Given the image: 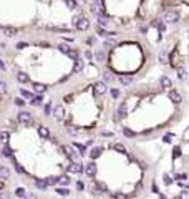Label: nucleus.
<instances>
[{
    "label": "nucleus",
    "instance_id": "aec40b11",
    "mask_svg": "<svg viewBox=\"0 0 189 199\" xmlns=\"http://www.w3.org/2000/svg\"><path fill=\"white\" fill-rule=\"evenodd\" d=\"M2 154H4L5 158H12V156H13V151H12V149L8 148L5 143H4V146H2Z\"/></svg>",
    "mask_w": 189,
    "mask_h": 199
},
{
    "label": "nucleus",
    "instance_id": "4468645a",
    "mask_svg": "<svg viewBox=\"0 0 189 199\" xmlns=\"http://www.w3.org/2000/svg\"><path fill=\"white\" fill-rule=\"evenodd\" d=\"M168 95H169V98H171V101H173V103H181V101H183L181 95H179L178 91H174V90H173V91H169Z\"/></svg>",
    "mask_w": 189,
    "mask_h": 199
},
{
    "label": "nucleus",
    "instance_id": "f8f14e48",
    "mask_svg": "<svg viewBox=\"0 0 189 199\" xmlns=\"http://www.w3.org/2000/svg\"><path fill=\"white\" fill-rule=\"evenodd\" d=\"M33 91L37 95H43L46 91V85H43V83H33Z\"/></svg>",
    "mask_w": 189,
    "mask_h": 199
},
{
    "label": "nucleus",
    "instance_id": "5701e85b",
    "mask_svg": "<svg viewBox=\"0 0 189 199\" xmlns=\"http://www.w3.org/2000/svg\"><path fill=\"white\" fill-rule=\"evenodd\" d=\"M96 22H98V25H100V27H106L108 25V18L105 15H98L96 17Z\"/></svg>",
    "mask_w": 189,
    "mask_h": 199
},
{
    "label": "nucleus",
    "instance_id": "f03ea898",
    "mask_svg": "<svg viewBox=\"0 0 189 199\" xmlns=\"http://www.w3.org/2000/svg\"><path fill=\"white\" fill-rule=\"evenodd\" d=\"M51 115H53V118H55L56 121H63V118H65V110H63L61 105H56V106H53V110H51Z\"/></svg>",
    "mask_w": 189,
    "mask_h": 199
},
{
    "label": "nucleus",
    "instance_id": "20e7f679",
    "mask_svg": "<svg viewBox=\"0 0 189 199\" xmlns=\"http://www.w3.org/2000/svg\"><path fill=\"white\" fill-rule=\"evenodd\" d=\"M164 20L168 22V23H176V22L179 20V13L174 12V10H168L164 13Z\"/></svg>",
    "mask_w": 189,
    "mask_h": 199
},
{
    "label": "nucleus",
    "instance_id": "ea45409f",
    "mask_svg": "<svg viewBox=\"0 0 189 199\" xmlns=\"http://www.w3.org/2000/svg\"><path fill=\"white\" fill-rule=\"evenodd\" d=\"M179 156H181V148H179V146H176V148L173 149V158L176 159V158H179Z\"/></svg>",
    "mask_w": 189,
    "mask_h": 199
},
{
    "label": "nucleus",
    "instance_id": "c85d7f7f",
    "mask_svg": "<svg viewBox=\"0 0 189 199\" xmlns=\"http://www.w3.org/2000/svg\"><path fill=\"white\" fill-rule=\"evenodd\" d=\"M113 149H115V151H118V153H126V148H124V146H123V144H119V143H116V144H113Z\"/></svg>",
    "mask_w": 189,
    "mask_h": 199
},
{
    "label": "nucleus",
    "instance_id": "a19ab883",
    "mask_svg": "<svg viewBox=\"0 0 189 199\" xmlns=\"http://www.w3.org/2000/svg\"><path fill=\"white\" fill-rule=\"evenodd\" d=\"M105 58H106L105 51H98V53H96V60L98 61H105Z\"/></svg>",
    "mask_w": 189,
    "mask_h": 199
},
{
    "label": "nucleus",
    "instance_id": "1a4fd4ad",
    "mask_svg": "<svg viewBox=\"0 0 189 199\" xmlns=\"http://www.w3.org/2000/svg\"><path fill=\"white\" fill-rule=\"evenodd\" d=\"M10 178V168L8 166H0V181H5Z\"/></svg>",
    "mask_w": 189,
    "mask_h": 199
},
{
    "label": "nucleus",
    "instance_id": "603ef678",
    "mask_svg": "<svg viewBox=\"0 0 189 199\" xmlns=\"http://www.w3.org/2000/svg\"><path fill=\"white\" fill-rule=\"evenodd\" d=\"M176 179H179V181H183V179H186V174H179V176H176Z\"/></svg>",
    "mask_w": 189,
    "mask_h": 199
},
{
    "label": "nucleus",
    "instance_id": "c9c22d12",
    "mask_svg": "<svg viewBox=\"0 0 189 199\" xmlns=\"http://www.w3.org/2000/svg\"><path fill=\"white\" fill-rule=\"evenodd\" d=\"M20 95H22L23 98H27V100H30V98L33 96V93H30L28 90H20Z\"/></svg>",
    "mask_w": 189,
    "mask_h": 199
},
{
    "label": "nucleus",
    "instance_id": "ddd939ff",
    "mask_svg": "<svg viewBox=\"0 0 189 199\" xmlns=\"http://www.w3.org/2000/svg\"><path fill=\"white\" fill-rule=\"evenodd\" d=\"M56 183L61 184V186H68V184H70V176H68V174H61V176L56 178Z\"/></svg>",
    "mask_w": 189,
    "mask_h": 199
},
{
    "label": "nucleus",
    "instance_id": "09e8293b",
    "mask_svg": "<svg viewBox=\"0 0 189 199\" xmlns=\"http://www.w3.org/2000/svg\"><path fill=\"white\" fill-rule=\"evenodd\" d=\"M85 56H86L88 60H93V53H91L90 50H88V51H85Z\"/></svg>",
    "mask_w": 189,
    "mask_h": 199
},
{
    "label": "nucleus",
    "instance_id": "f257e3e1",
    "mask_svg": "<svg viewBox=\"0 0 189 199\" xmlns=\"http://www.w3.org/2000/svg\"><path fill=\"white\" fill-rule=\"evenodd\" d=\"M72 22H73V25L77 27L78 30H86L88 27H90V20H88L86 17H78V15H75Z\"/></svg>",
    "mask_w": 189,
    "mask_h": 199
},
{
    "label": "nucleus",
    "instance_id": "6e6d98bb",
    "mask_svg": "<svg viewBox=\"0 0 189 199\" xmlns=\"http://www.w3.org/2000/svg\"><path fill=\"white\" fill-rule=\"evenodd\" d=\"M7 66H5V63H4V61L0 60V70H5Z\"/></svg>",
    "mask_w": 189,
    "mask_h": 199
},
{
    "label": "nucleus",
    "instance_id": "bb28decb",
    "mask_svg": "<svg viewBox=\"0 0 189 199\" xmlns=\"http://www.w3.org/2000/svg\"><path fill=\"white\" fill-rule=\"evenodd\" d=\"M67 133L70 134V136H73V138H75V136L78 134V129L75 126H70V124H68V126H67Z\"/></svg>",
    "mask_w": 189,
    "mask_h": 199
},
{
    "label": "nucleus",
    "instance_id": "58836bf2",
    "mask_svg": "<svg viewBox=\"0 0 189 199\" xmlns=\"http://www.w3.org/2000/svg\"><path fill=\"white\" fill-rule=\"evenodd\" d=\"M159 61H161V63H168V53H166V51H163V53H161V55H159Z\"/></svg>",
    "mask_w": 189,
    "mask_h": 199
},
{
    "label": "nucleus",
    "instance_id": "37998d69",
    "mask_svg": "<svg viewBox=\"0 0 189 199\" xmlns=\"http://www.w3.org/2000/svg\"><path fill=\"white\" fill-rule=\"evenodd\" d=\"M45 181H46V184H50V186L56 184V178H53V176H48V178H46Z\"/></svg>",
    "mask_w": 189,
    "mask_h": 199
},
{
    "label": "nucleus",
    "instance_id": "cd10ccee",
    "mask_svg": "<svg viewBox=\"0 0 189 199\" xmlns=\"http://www.w3.org/2000/svg\"><path fill=\"white\" fill-rule=\"evenodd\" d=\"M131 82H133V78L131 77H119V83H121V85H131Z\"/></svg>",
    "mask_w": 189,
    "mask_h": 199
},
{
    "label": "nucleus",
    "instance_id": "49530a36",
    "mask_svg": "<svg viewBox=\"0 0 189 199\" xmlns=\"http://www.w3.org/2000/svg\"><path fill=\"white\" fill-rule=\"evenodd\" d=\"M15 105H17V106H23V105H25V101H23L22 98H15Z\"/></svg>",
    "mask_w": 189,
    "mask_h": 199
},
{
    "label": "nucleus",
    "instance_id": "9b49d317",
    "mask_svg": "<svg viewBox=\"0 0 189 199\" xmlns=\"http://www.w3.org/2000/svg\"><path fill=\"white\" fill-rule=\"evenodd\" d=\"M63 151H65V154H67L68 158H72V159L78 158V154H77V151L73 149V146H63Z\"/></svg>",
    "mask_w": 189,
    "mask_h": 199
},
{
    "label": "nucleus",
    "instance_id": "dca6fc26",
    "mask_svg": "<svg viewBox=\"0 0 189 199\" xmlns=\"http://www.w3.org/2000/svg\"><path fill=\"white\" fill-rule=\"evenodd\" d=\"M17 80H18L20 83H28L30 82V77H28L27 73H23V72H18L17 73Z\"/></svg>",
    "mask_w": 189,
    "mask_h": 199
},
{
    "label": "nucleus",
    "instance_id": "a18cd8bd",
    "mask_svg": "<svg viewBox=\"0 0 189 199\" xmlns=\"http://www.w3.org/2000/svg\"><path fill=\"white\" fill-rule=\"evenodd\" d=\"M77 189H78V191H83V189H85V183H83V181H78V183H77Z\"/></svg>",
    "mask_w": 189,
    "mask_h": 199
},
{
    "label": "nucleus",
    "instance_id": "473e14b6",
    "mask_svg": "<svg viewBox=\"0 0 189 199\" xmlns=\"http://www.w3.org/2000/svg\"><path fill=\"white\" fill-rule=\"evenodd\" d=\"M58 50H60L61 53H65V55H67L68 50H70V46H68L67 43H60V45H58Z\"/></svg>",
    "mask_w": 189,
    "mask_h": 199
},
{
    "label": "nucleus",
    "instance_id": "412c9836",
    "mask_svg": "<svg viewBox=\"0 0 189 199\" xmlns=\"http://www.w3.org/2000/svg\"><path fill=\"white\" fill-rule=\"evenodd\" d=\"M4 33H5L7 37H15L17 28H13V27H4Z\"/></svg>",
    "mask_w": 189,
    "mask_h": 199
},
{
    "label": "nucleus",
    "instance_id": "e433bc0d",
    "mask_svg": "<svg viewBox=\"0 0 189 199\" xmlns=\"http://www.w3.org/2000/svg\"><path fill=\"white\" fill-rule=\"evenodd\" d=\"M56 194H60V196H68L70 194V191L65 188H56Z\"/></svg>",
    "mask_w": 189,
    "mask_h": 199
},
{
    "label": "nucleus",
    "instance_id": "4d7b16f0",
    "mask_svg": "<svg viewBox=\"0 0 189 199\" xmlns=\"http://www.w3.org/2000/svg\"><path fill=\"white\" fill-rule=\"evenodd\" d=\"M27 46V43H18V45H17V48H25Z\"/></svg>",
    "mask_w": 189,
    "mask_h": 199
},
{
    "label": "nucleus",
    "instance_id": "4c0bfd02",
    "mask_svg": "<svg viewBox=\"0 0 189 199\" xmlns=\"http://www.w3.org/2000/svg\"><path fill=\"white\" fill-rule=\"evenodd\" d=\"M15 169H17V173H18V174H27L25 169H23V166H22V164H18L17 161H15Z\"/></svg>",
    "mask_w": 189,
    "mask_h": 199
},
{
    "label": "nucleus",
    "instance_id": "6ab92c4d",
    "mask_svg": "<svg viewBox=\"0 0 189 199\" xmlns=\"http://www.w3.org/2000/svg\"><path fill=\"white\" fill-rule=\"evenodd\" d=\"M151 25H153L158 32H164V30H166V27H164V23L161 20H153V23H151Z\"/></svg>",
    "mask_w": 189,
    "mask_h": 199
},
{
    "label": "nucleus",
    "instance_id": "7ed1b4c3",
    "mask_svg": "<svg viewBox=\"0 0 189 199\" xmlns=\"http://www.w3.org/2000/svg\"><path fill=\"white\" fill-rule=\"evenodd\" d=\"M90 12H91L95 17H98V15H105V8H103V5L100 4V2H93L91 5H90Z\"/></svg>",
    "mask_w": 189,
    "mask_h": 199
},
{
    "label": "nucleus",
    "instance_id": "72a5a7b5",
    "mask_svg": "<svg viewBox=\"0 0 189 199\" xmlns=\"http://www.w3.org/2000/svg\"><path fill=\"white\" fill-rule=\"evenodd\" d=\"M65 5H67L70 10H73V8H77V2H75V0H65Z\"/></svg>",
    "mask_w": 189,
    "mask_h": 199
},
{
    "label": "nucleus",
    "instance_id": "f3484780",
    "mask_svg": "<svg viewBox=\"0 0 189 199\" xmlns=\"http://www.w3.org/2000/svg\"><path fill=\"white\" fill-rule=\"evenodd\" d=\"M118 116L121 118H126V115H128V108H126V105H119V108H118Z\"/></svg>",
    "mask_w": 189,
    "mask_h": 199
},
{
    "label": "nucleus",
    "instance_id": "393cba45",
    "mask_svg": "<svg viewBox=\"0 0 189 199\" xmlns=\"http://www.w3.org/2000/svg\"><path fill=\"white\" fill-rule=\"evenodd\" d=\"M123 134L126 136V138H134L136 136V133L133 129H129V128H123Z\"/></svg>",
    "mask_w": 189,
    "mask_h": 199
},
{
    "label": "nucleus",
    "instance_id": "6e6552de",
    "mask_svg": "<svg viewBox=\"0 0 189 199\" xmlns=\"http://www.w3.org/2000/svg\"><path fill=\"white\" fill-rule=\"evenodd\" d=\"M96 171H98V168H96V164L95 163H88L86 166H85V173H86L90 178H93V176L96 174Z\"/></svg>",
    "mask_w": 189,
    "mask_h": 199
},
{
    "label": "nucleus",
    "instance_id": "3c124183",
    "mask_svg": "<svg viewBox=\"0 0 189 199\" xmlns=\"http://www.w3.org/2000/svg\"><path fill=\"white\" fill-rule=\"evenodd\" d=\"M171 138H173V134H168V136H164V141H166V143H169V141H171Z\"/></svg>",
    "mask_w": 189,
    "mask_h": 199
},
{
    "label": "nucleus",
    "instance_id": "4be33fe9",
    "mask_svg": "<svg viewBox=\"0 0 189 199\" xmlns=\"http://www.w3.org/2000/svg\"><path fill=\"white\" fill-rule=\"evenodd\" d=\"M35 186H37L38 189H43V191H45V189L48 188V184H46L45 179H37V181H35Z\"/></svg>",
    "mask_w": 189,
    "mask_h": 199
},
{
    "label": "nucleus",
    "instance_id": "de8ad7c7",
    "mask_svg": "<svg viewBox=\"0 0 189 199\" xmlns=\"http://www.w3.org/2000/svg\"><path fill=\"white\" fill-rule=\"evenodd\" d=\"M105 80H106V82H111V80H113V77H111V73H105Z\"/></svg>",
    "mask_w": 189,
    "mask_h": 199
},
{
    "label": "nucleus",
    "instance_id": "c756f323",
    "mask_svg": "<svg viewBox=\"0 0 189 199\" xmlns=\"http://www.w3.org/2000/svg\"><path fill=\"white\" fill-rule=\"evenodd\" d=\"M73 148H77L78 149V153H80V154H85V153H86V146H85V144H73Z\"/></svg>",
    "mask_w": 189,
    "mask_h": 199
},
{
    "label": "nucleus",
    "instance_id": "9d476101",
    "mask_svg": "<svg viewBox=\"0 0 189 199\" xmlns=\"http://www.w3.org/2000/svg\"><path fill=\"white\" fill-rule=\"evenodd\" d=\"M176 75H178V78L179 80H186L188 78V70H186V66H178L176 68Z\"/></svg>",
    "mask_w": 189,
    "mask_h": 199
},
{
    "label": "nucleus",
    "instance_id": "5fc2aeb1",
    "mask_svg": "<svg viewBox=\"0 0 189 199\" xmlns=\"http://www.w3.org/2000/svg\"><path fill=\"white\" fill-rule=\"evenodd\" d=\"M164 181H166V184H171V183H173V181H171V178H169V176H164Z\"/></svg>",
    "mask_w": 189,
    "mask_h": 199
},
{
    "label": "nucleus",
    "instance_id": "b1692460",
    "mask_svg": "<svg viewBox=\"0 0 189 199\" xmlns=\"http://www.w3.org/2000/svg\"><path fill=\"white\" fill-rule=\"evenodd\" d=\"M83 70V61L80 60V58H78V60H75V66H73V72H82Z\"/></svg>",
    "mask_w": 189,
    "mask_h": 199
},
{
    "label": "nucleus",
    "instance_id": "c03bdc74",
    "mask_svg": "<svg viewBox=\"0 0 189 199\" xmlns=\"http://www.w3.org/2000/svg\"><path fill=\"white\" fill-rule=\"evenodd\" d=\"M15 194L18 196V198H23V196H25V189H23V188H18V189L15 191Z\"/></svg>",
    "mask_w": 189,
    "mask_h": 199
},
{
    "label": "nucleus",
    "instance_id": "0eeeda50",
    "mask_svg": "<svg viewBox=\"0 0 189 199\" xmlns=\"http://www.w3.org/2000/svg\"><path fill=\"white\" fill-rule=\"evenodd\" d=\"M18 121L23 123V124H28V123H32V115L27 111H20L18 113Z\"/></svg>",
    "mask_w": 189,
    "mask_h": 199
},
{
    "label": "nucleus",
    "instance_id": "a878e982",
    "mask_svg": "<svg viewBox=\"0 0 189 199\" xmlns=\"http://www.w3.org/2000/svg\"><path fill=\"white\" fill-rule=\"evenodd\" d=\"M7 91H8L7 83L4 82V80H0V96H2V95H7Z\"/></svg>",
    "mask_w": 189,
    "mask_h": 199
},
{
    "label": "nucleus",
    "instance_id": "79ce46f5",
    "mask_svg": "<svg viewBox=\"0 0 189 199\" xmlns=\"http://www.w3.org/2000/svg\"><path fill=\"white\" fill-rule=\"evenodd\" d=\"M110 93H111L113 98H119V93H121V91H119L118 88H111V91H110Z\"/></svg>",
    "mask_w": 189,
    "mask_h": 199
},
{
    "label": "nucleus",
    "instance_id": "39448f33",
    "mask_svg": "<svg viewBox=\"0 0 189 199\" xmlns=\"http://www.w3.org/2000/svg\"><path fill=\"white\" fill-rule=\"evenodd\" d=\"M68 173H72V174H82L83 173V164H80V163H70V164H68Z\"/></svg>",
    "mask_w": 189,
    "mask_h": 199
},
{
    "label": "nucleus",
    "instance_id": "13d9d810",
    "mask_svg": "<svg viewBox=\"0 0 189 199\" xmlns=\"http://www.w3.org/2000/svg\"><path fill=\"white\" fill-rule=\"evenodd\" d=\"M93 2H101V0H93Z\"/></svg>",
    "mask_w": 189,
    "mask_h": 199
},
{
    "label": "nucleus",
    "instance_id": "2eb2a0df",
    "mask_svg": "<svg viewBox=\"0 0 189 199\" xmlns=\"http://www.w3.org/2000/svg\"><path fill=\"white\" fill-rule=\"evenodd\" d=\"M103 153V149L100 148V146H95V148L90 151V158L91 159H96V158H100V154Z\"/></svg>",
    "mask_w": 189,
    "mask_h": 199
},
{
    "label": "nucleus",
    "instance_id": "864d4df0",
    "mask_svg": "<svg viewBox=\"0 0 189 199\" xmlns=\"http://www.w3.org/2000/svg\"><path fill=\"white\" fill-rule=\"evenodd\" d=\"M86 43H88V45H93V43H95V38H93V37H91V38H88Z\"/></svg>",
    "mask_w": 189,
    "mask_h": 199
},
{
    "label": "nucleus",
    "instance_id": "7c9ffc66",
    "mask_svg": "<svg viewBox=\"0 0 189 199\" xmlns=\"http://www.w3.org/2000/svg\"><path fill=\"white\" fill-rule=\"evenodd\" d=\"M8 138H10L8 131H2V133H0V141H2V143H7V141H8Z\"/></svg>",
    "mask_w": 189,
    "mask_h": 199
},
{
    "label": "nucleus",
    "instance_id": "423d86ee",
    "mask_svg": "<svg viewBox=\"0 0 189 199\" xmlns=\"http://www.w3.org/2000/svg\"><path fill=\"white\" fill-rule=\"evenodd\" d=\"M93 90H95L96 95H105V93H106V85H105L103 82H96L95 85H93Z\"/></svg>",
    "mask_w": 189,
    "mask_h": 199
},
{
    "label": "nucleus",
    "instance_id": "f704fd0d",
    "mask_svg": "<svg viewBox=\"0 0 189 199\" xmlns=\"http://www.w3.org/2000/svg\"><path fill=\"white\" fill-rule=\"evenodd\" d=\"M161 85H163L164 88H169V86H171V80H169L168 77H163V78H161Z\"/></svg>",
    "mask_w": 189,
    "mask_h": 199
},
{
    "label": "nucleus",
    "instance_id": "2f4dec72",
    "mask_svg": "<svg viewBox=\"0 0 189 199\" xmlns=\"http://www.w3.org/2000/svg\"><path fill=\"white\" fill-rule=\"evenodd\" d=\"M67 55L70 56V58H73V60H78V58H80V53H78L77 50H68Z\"/></svg>",
    "mask_w": 189,
    "mask_h": 199
},
{
    "label": "nucleus",
    "instance_id": "a211bd4d",
    "mask_svg": "<svg viewBox=\"0 0 189 199\" xmlns=\"http://www.w3.org/2000/svg\"><path fill=\"white\" fill-rule=\"evenodd\" d=\"M38 134H40L41 138H50V129L46 126H40L38 128Z\"/></svg>",
    "mask_w": 189,
    "mask_h": 199
},
{
    "label": "nucleus",
    "instance_id": "8fccbe9b",
    "mask_svg": "<svg viewBox=\"0 0 189 199\" xmlns=\"http://www.w3.org/2000/svg\"><path fill=\"white\" fill-rule=\"evenodd\" d=\"M45 113L46 115H50L51 113V105H45Z\"/></svg>",
    "mask_w": 189,
    "mask_h": 199
}]
</instances>
